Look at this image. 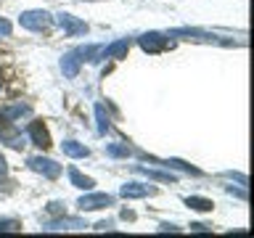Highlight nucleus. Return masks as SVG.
<instances>
[{
	"label": "nucleus",
	"mask_w": 254,
	"mask_h": 238,
	"mask_svg": "<svg viewBox=\"0 0 254 238\" xmlns=\"http://www.w3.org/2000/svg\"><path fill=\"white\" fill-rule=\"evenodd\" d=\"M19 24L24 29H32V32H43L51 27V13L45 11H27L19 16Z\"/></svg>",
	"instance_id": "f257e3e1"
},
{
	"label": "nucleus",
	"mask_w": 254,
	"mask_h": 238,
	"mask_svg": "<svg viewBox=\"0 0 254 238\" xmlns=\"http://www.w3.org/2000/svg\"><path fill=\"white\" fill-rule=\"evenodd\" d=\"M114 204V198L109 193H93V196H82L77 201V206L82 212H95V209H103V206H111Z\"/></svg>",
	"instance_id": "f03ea898"
},
{
	"label": "nucleus",
	"mask_w": 254,
	"mask_h": 238,
	"mask_svg": "<svg viewBox=\"0 0 254 238\" xmlns=\"http://www.w3.org/2000/svg\"><path fill=\"white\" fill-rule=\"evenodd\" d=\"M29 167L35 172H43L45 178H59L61 175V164H56V162H51V159H45V156H32L29 159Z\"/></svg>",
	"instance_id": "7ed1b4c3"
},
{
	"label": "nucleus",
	"mask_w": 254,
	"mask_h": 238,
	"mask_svg": "<svg viewBox=\"0 0 254 238\" xmlns=\"http://www.w3.org/2000/svg\"><path fill=\"white\" fill-rule=\"evenodd\" d=\"M59 24L64 27V32H66L69 37H77V35H85V32H87V24L79 21V19H74L71 13H61V16H59Z\"/></svg>",
	"instance_id": "20e7f679"
},
{
	"label": "nucleus",
	"mask_w": 254,
	"mask_h": 238,
	"mask_svg": "<svg viewBox=\"0 0 254 238\" xmlns=\"http://www.w3.org/2000/svg\"><path fill=\"white\" fill-rule=\"evenodd\" d=\"M138 43H140V48L146 53H159V51H164V48H167V37L156 35V32H148V35H143Z\"/></svg>",
	"instance_id": "39448f33"
},
{
	"label": "nucleus",
	"mask_w": 254,
	"mask_h": 238,
	"mask_svg": "<svg viewBox=\"0 0 254 238\" xmlns=\"http://www.w3.org/2000/svg\"><path fill=\"white\" fill-rule=\"evenodd\" d=\"M27 135L32 138V143H35V146H40V148H48V146H51V135H48V130L43 127V122H32V124L27 127Z\"/></svg>",
	"instance_id": "423d86ee"
},
{
	"label": "nucleus",
	"mask_w": 254,
	"mask_h": 238,
	"mask_svg": "<svg viewBox=\"0 0 254 238\" xmlns=\"http://www.w3.org/2000/svg\"><path fill=\"white\" fill-rule=\"evenodd\" d=\"M154 193V188L143 185V182H127V185H122V196L125 198H146Z\"/></svg>",
	"instance_id": "0eeeda50"
},
{
	"label": "nucleus",
	"mask_w": 254,
	"mask_h": 238,
	"mask_svg": "<svg viewBox=\"0 0 254 238\" xmlns=\"http://www.w3.org/2000/svg\"><path fill=\"white\" fill-rule=\"evenodd\" d=\"M130 51V40H117L114 45H103V59H122Z\"/></svg>",
	"instance_id": "6e6552de"
},
{
	"label": "nucleus",
	"mask_w": 254,
	"mask_h": 238,
	"mask_svg": "<svg viewBox=\"0 0 254 238\" xmlns=\"http://www.w3.org/2000/svg\"><path fill=\"white\" fill-rule=\"evenodd\" d=\"M61 151L66 156H71V159H85L90 151H87V146H82V143H77V140H64L61 143Z\"/></svg>",
	"instance_id": "1a4fd4ad"
},
{
	"label": "nucleus",
	"mask_w": 254,
	"mask_h": 238,
	"mask_svg": "<svg viewBox=\"0 0 254 238\" xmlns=\"http://www.w3.org/2000/svg\"><path fill=\"white\" fill-rule=\"evenodd\" d=\"M79 61H82V59H79V53H77V51L64 56V59H61V69H64V74H66V77H77V71H79Z\"/></svg>",
	"instance_id": "9d476101"
},
{
	"label": "nucleus",
	"mask_w": 254,
	"mask_h": 238,
	"mask_svg": "<svg viewBox=\"0 0 254 238\" xmlns=\"http://www.w3.org/2000/svg\"><path fill=\"white\" fill-rule=\"evenodd\" d=\"M69 180H71V185H77V188H82V190H90L93 188V180L85 178L77 167H69Z\"/></svg>",
	"instance_id": "9b49d317"
},
{
	"label": "nucleus",
	"mask_w": 254,
	"mask_h": 238,
	"mask_svg": "<svg viewBox=\"0 0 254 238\" xmlns=\"http://www.w3.org/2000/svg\"><path fill=\"white\" fill-rule=\"evenodd\" d=\"M135 172L146 175V178H151V180H162V182H175V175H170V172H156V170H146V167H135Z\"/></svg>",
	"instance_id": "f8f14e48"
},
{
	"label": "nucleus",
	"mask_w": 254,
	"mask_h": 238,
	"mask_svg": "<svg viewBox=\"0 0 254 238\" xmlns=\"http://www.w3.org/2000/svg\"><path fill=\"white\" fill-rule=\"evenodd\" d=\"M186 204L190 206V209H196V212H212V201L209 198H201V196H188Z\"/></svg>",
	"instance_id": "ddd939ff"
},
{
	"label": "nucleus",
	"mask_w": 254,
	"mask_h": 238,
	"mask_svg": "<svg viewBox=\"0 0 254 238\" xmlns=\"http://www.w3.org/2000/svg\"><path fill=\"white\" fill-rule=\"evenodd\" d=\"M29 114V106L27 103H13V106L3 109V117L5 119H16V117H27Z\"/></svg>",
	"instance_id": "4468645a"
},
{
	"label": "nucleus",
	"mask_w": 254,
	"mask_h": 238,
	"mask_svg": "<svg viewBox=\"0 0 254 238\" xmlns=\"http://www.w3.org/2000/svg\"><path fill=\"white\" fill-rule=\"evenodd\" d=\"M95 119H98V132L101 135H106V130H109V114H106V109H103V103H98L95 106Z\"/></svg>",
	"instance_id": "2eb2a0df"
},
{
	"label": "nucleus",
	"mask_w": 254,
	"mask_h": 238,
	"mask_svg": "<svg viewBox=\"0 0 254 238\" xmlns=\"http://www.w3.org/2000/svg\"><path fill=\"white\" fill-rule=\"evenodd\" d=\"M106 154L114 159H125L130 156V148H127V143H111V146H106Z\"/></svg>",
	"instance_id": "dca6fc26"
},
{
	"label": "nucleus",
	"mask_w": 254,
	"mask_h": 238,
	"mask_svg": "<svg viewBox=\"0 0 254 238\" xmlns=\"http://www.w3.org/2000/svg\"><path fill=\"white\" fill-rule=\"evenodd\" d=\"M74 228H85L82 220H61V222H51L48 230H74Z\"/></svg>",
	"instance_id": "f3484780"
},
{
	"label": "nucleus",
	"mask_w": 254,
	"mask_h": 238,
	"mask_svg": "<svg viewBox=\"0 0 254 238\" xmlns=\"http://www.w3.org/2000/svg\"><path fill=\"white\" fill-rule=\"evenodd\" d=\"M16 228H19L16 220H0V230H16Z\"/></svg>",
	"instance_id": "a211bd4d"
},
{
	"label": "nucleus",
	"mask_w": 254,
	"mask_h": 238,
	"mask_svg": "<svg viewBox=\"0 0 254 238\" xmlns=\"http://www.w3.org/2000/svg\"><path fill=\"white\" fill-rule=\"evenodd\" d=\"M0 35H3V37L11 35V24H8L5 19H0Z\"/></svg>",
	"instance_id": "6ab92c4d"
},
{
	"label": "nucleus",
	"mask_w": 254,
	"mask_h": 238,
	"mask_svg": "<svg viewBox=\"0 0 254 238\" xmlns=\"http://www.w3.org/2000/svg\"><path fill=\"white\" fill-rule=\"evenodd\" d=\"M48 212H51V214H61L64 209H61V204H59V201H53L51 206H48Z\"/></svg>",
	"instance_id": "aec40b11"
},
{
	"label": "nucleus",
	"mask_w": 254,
	"mask_h": 238,
	"mask_svg": "<svg viewBox=\"0 0 254 238\" xmlns=\"http://www.w3.org/2000/svg\"><path fill=\"white\" fill-rule=\"evenodd\" d=\"M5 172H8V167H5V159H3V156H0V180H3V178H5Z\"/></svg>",
	"instance_id": "412c9836"
},
{
	"label": "nucleus",
	"mask_w": 254,
	"mask_h": 238,
	"mask_svg": "<svg viewBox=\"0 0 254 238\" xmlns=\"http://www.w3.org/2000/svg\"><path fill=\"white\" fill-rule=\"evenodd\" d=\"M132 217H135V214H132L130 209H125V212H122V220H132Z\"/></svg>",
	"instance_id": "4be33fe9"
},
{
	"label": "nucleus",
	"mask_w": 254,
	"mask_h": 238,
	"mask_svg": "<svg viewBox=\"0 0 254 238\" xmlns=\"http://www.w3.org/2000/svg\"><path fill=\"white\" fill-rule=\"evenodd\" d=\"M0 87H3V82H0Z\"/></svg>",
	"instance_id": "5701e85b"
}]
</instances>
